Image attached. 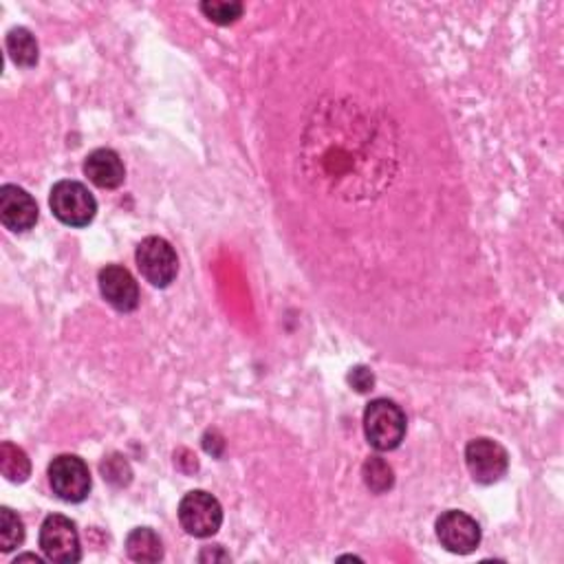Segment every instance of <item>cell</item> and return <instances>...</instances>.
<instances>
[{
	"label": "cell",
	"instance_id": "6da1fadb",
	"mask_svg": "<svg viewBox=\"0 0 564 564\" xmlns=\"http://www.w3.org/2000/svg\"><path fill=\"white\" fill-rule=\"evenodd\" d=\"M406 414L390 399H375L364 410V435L377 452L397 450L406 437Z\"/></svg>",
	"mask_w": 564,
	"mask_h": 564
},
{
	"label": "cell",
	"instance_id": "7a4b0ae2",
	"mask_svg": "<svg viewBox=\"0 0 564 564\" xmlns=\"http://www.w3.org/2000/svg\"><path fill=\"white\" fill-rule=\"evenodd\" d=\"M49 205L53 217L68 228H87L98 215V201L80 181H57L51 188Z\"/></svg>",
	"mask_w": 564,
	"mask_h": 564
},
{
	"label": "cell",
	"instance_id": "3957f363",
	"mask_svg": "<svg viewBox=\"0 0 564 564\" xmlns=\"http://www.w3.org/2000/svg\"><path fill=\"white\" fill-rule=\"evenodd\" d=\"M179 523L194 538L215 536L223 525V508L209 491H188L179 503Z\"/></svg>",
	"mask_w": 564,
	"mask_h": 564
},
{
	"label": "cell",
	"instance_id": "277c9868",
	"mask_svg": "<svg viewBox=\"0 0 564 564\" xmlns=\"http://www.w3.org/2000/svg\"><path fill=\"white\" fill-rule=\"evenodd\" d=\"M137 267L141 271L153 287L166 290L170 287L177 271H179V258L175 247L159 236H149L137 245V254H134Z\"/></svg>",
	"mask_w": 564,
	"mask_h": 564
},
{
	"label": "cell",
	"instance_id": "5b68a950",
	"mask_svg": "<svg viewBox=\"0 0 564 564\" xmlns=\"http://www.w3.org/2000/svg\"><path fill=\"white\" fill-rule=\"evenodd\" d=\"M49 483L64 503H82L91 491L89 465L76 454H60L49 465Z\"/></svg>",
	"mask_w": 564,
	"mask_h": 564
},
{
	"label": "cell",
	"instance_id": "8992f818",
	"mask_svg": "<svg viewBox=\"0 0 564 564\" xmlns=\"http://www.w3.org/2000/svg\"><path fill=\"white\" fill-rule=\"evenodd\" d=\"M40 549L51 562H60V564L80 562L82 547H80V534L76 529V523L62 514L47 516L40 527Z\"/></svg>",
	"mask_w": 564,
	"mask_h": 564
},
{
	"label": "cell",
	"instance_id": "52a82bcc",
	"mask_svg": "<svg viewBox=\"0 0 564 564\" xmlns=\"http://www.w3.org/2000/svg\"><path fill=\"white\" fill-rule=\"evenodd\" d=\"M465 465L476 483L491 485L499 483L508 474L510 454L499 441L478 437L472 439L465 448Z\"/></svg>",
	"mask_w": 564,
	"mask_h": 564
},
{
	"label": "cell",
	"instance_id": "ba28073f",
	"mask_svg": "<svg viewBox=\"0 0 564 564\" xmlns=\"http://www.w3.org/2000/svg\"><path fill=\"white\" fill-rule=\"evenodd\" d=\"M437 538L450 553L467 555L480 544V527L470 514L450 510L437 518Z\"/></svg>",
	"mask_w": 564,
	"mask_h": 564
},
{
	"label": "cell",
	"instance_id": "9c48e42d",
	"mask_svg": "<svg viewBox=\"0 0 564 564\" xmlns=\"http://www.w3.org/2000/svg\"><path fill=\"white\" fill-rule=\"evenodd\" d=\"M0 221L18 234L34 230L38 223L36 198L18 185H3L0 188Z\"/></svg>",
	"mask_w": 564,
	"mask_h": 564
},
{
	"label": "cell",
	"instance_id": "30bf717a",
	"mask_svg": "<svg viewBox=\"0 0 564 564\" xmlns=\"http://www.w3.org/2000/svg\"><path fill=\"white\" fill-rule=\"evenodd\" d=\"M100 292L104 296V300L121 311V313H128V311H134L137 305H139V287L137 282L132 278V273L121 267V265H106L102 271H100Z\"/></svg>",
	"mask_w": 564,
	"mask_h": 564
},
{
	"label": "cell",
	"instance_id": "8fae6325",
	"mask_svg": "<svg viewBox=\"0 0 564 564\" xmlns=\"http://www.w3.org/2000/svg\"><path fill=\"white\" fill-rule=\"evenodd\" d=\"M85 175L89 181L102 190H115L126 179V168L119 155L111 149L93 151L85 162Z\"/></svg>",
	"mask_w": 564,
	"mask_h": 564
},
{
	"label": "cell",
	"instance_id": "7c38bea8",
	"mask_svg": "<svg viewBox=\"0 0 564 564\" xmlns=\"http://www.w3.org/2000/svg\"><path fill=\"white\" fill-rule=\"evenodd\" d=\"M126 553L134 562L155 564L164 557V542L151 527H137L126 536Z\"/></svg>",
	"mask_w": 564,
	"mask_h": 564
},
{
	"label": "cell",
	"instance_id": "4fadbf2b",
	"mask_svg": "<svg viewBox=\"0 0 564 564\" xmlns=\"http://www.w3.org/2000/svg\"><path fill=\"white\" fill-rule=\"evenodd\" d=\"M8 53L14 64L23 68H31L38 64V42L36 36L27 27H14L8 34Z\"/></svg>",
	"mask_w": 564,
	"mask_h": 564
},
{
	"label": "cell",
	"instance_id": "5bb4252c",
	"mask_svg": "<svg viewBox=\"0 0 564 564\" xmlns=\"http://www.w3.org/2000/svg\"><path fill=\"white\" fill-rule=\"evenodd\" d=\"M0 472L12 483H25L31 476V461L27 452L12 441L0 446Z\"/></svg>",
	"mask_w": 564,
	"mask_h": 564
},
{
	"label": "cell",
	"instance_id": "9a60e30c",
	"mask_svg": "<svg viewBox=\"0 0 564 564\" xmlns=\"http://www.w3.org/2000/svg\"><path fill=\"white\" fill-rule=\"evenodd\" d=\"M23 540H25V525L21 516L10 508H0V549L5 553L14 551L16 547L23 544Z\"/></svg>",
	"mask_w": 564,
	"mask_h": 564
},
{
	"label": "cell",
	"instance_id": "2e32d148",
	"mask_svg": "<svg viewBox=\"0 0 564 564\" xmlns=\"http://www.w3.org/2000/svg\"><path fill=\"white\" fill-rule=\"evenodd\" d=\"M362 476H364L367 487L371 491H375V493H386L395 485L393 467L384 459H380V457H371L362 465Z\"/></svg>",
	"mask_w": 564,
	"mask_h": 564
},
{
	"label": "cell",
	"instance_id": "e0dca14e",
	"mask_svg": "<svg viewBox=\"0 0 564 564\" xmlns=\"http://www.w3.org/2000/svg\"><path fill=\"white\" fill-rule=\"evenodd\" d=\"M201 12L211 23L232 25L243 16V3H236V0H205L201 3Z\"/></svg>",
	"mask_w": 564,
	"mask_h": 564
},
{
	"label": "cell",
	"instance_id": "ac0fdd59",
	"mask_svg": "<svg viewBox=\"0 0 564 564\" xmlns=\"http://www.w3.org/2000/svg\"><path fill=\"white\" fill-rule=\"evenodd\" d=\"M348 382H350V386L356 388L358 393H369V390H373V386H375V375H373L371 369L358 367V369L350 371Z\"/></svg>",
	"mask_w": 564,
	"mask_h": 564
},
{
	"label": "cell",
	"instance_id": "d6986e66",
	"mask_svg": "<svg viewBox=\"0 0 564 564\" xmlns=\"http://www.w3.org/2000/svg\"><path fill=\"white\" fill-rule=\"evenodd\" d=\"M25 560H31V562H36V564H42V560H40L38 555H34V553H23V555H18V557L14 560V564H21V562H25Z\"/></svg>",
	"mask_w": 564,
	"mask_h": 564
}]
</instances>
